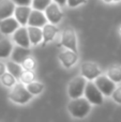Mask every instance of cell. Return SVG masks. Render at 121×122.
<instances>
[{"label":"cell","mask_w":121,"mask_h":122,"mask_svg":"<svg viewBox=\"0 0 121 122\" xmlns=\"http://www.w3.org/2000/svg\"><path fill=\"white\" fill-rule=\"evenodd\" d=\"M107 76L115 82H121V66L113 65L107 71Z\"/></svg>","instance_id":"cell-20"},{"label":"cell","mask_w":121,"mask_h":122,"mask_svg":"<svg viewBox=\"0 0 121 122\" xmlns=\"http://www.w3.org/2000/svg\"><path fill=\"white\" fill-rule=\"evenodd\" d=\"M15 3L12 0H1L0 1V20L11 17L15 12Z\"/></svg>","instance_id":"cell-15"},{"label":"cell","mask_w":121,"mask_h":122,"mask_svg":"<svg viewBox=\"0 0 121 122\" xmlns=\"http://www.w3.org/2000/svg\"><path fill=\"white\" fill-rule=\"evenodd\" d=\"M48 19H47L45 13H43V11H39V10H33L30 13L29 19H28V26H34V27H43L44 25H46Z\"/></svg>","instance_id":"cell-12"},{"label":"cell","mask_w":121,"mask_h":122,"mask_svg":"<svg viewBox=\"0 0 121 122\" xmlns=\"http://www.w3.org/2000/svg\"><path fill=\"white\" fill-rule=\"evenodd\" d=\"M19 27H20V24L17 21L16 18H13L12 16L0 20V32L5 36L14 33Z\"/></svg>","instance_id":"cell-9"},{"label":"cell","mask_w":121,"mask_h":122,"mask_svg":"<svg viewBox=\"0 0 121 122\" xmlns=\"http://www.w3.org/2000/svg\"><path fill=\"white\" fill-rule=\"evenodd\" d=\"M68 110L71 116L77 119H83L91 110V103L86 97H77L72 99V101L68 104Z\"/></svg>","instance_id":"cell-1"},{"label":"cell","mask_w":121,"mask_h":122,"mask_svg":"<svg viewBox=\"0 0 121 122\" xmlns=\"http://www.w3.org/2000/svg\"><path fill=\"white\" fill-rule=\"evenodd\" d=\"M31 51H30L29 47H24L20 45H17L16 47H13L12 54H11V59L17 63H23V61L27 57H29Z\"/></svg>","instance_id":"cell-14"},{"label":"cell","mask_w":121,"mask_h":122,"mask_svg":"<svg viewBox=\"0 0 121 122\" xmlns=\"http://www.w3.org/2000/svg\"><path fill=\"white\" fill-rule=\"evenodd\" d=\"M0 79H1V82L4 85V86L10 88V87H13L15 85L17 78L15 77L14 75H12L10 72H5V73H3L1 76H0Z\"/></svg>","instance_id":"cell-22"},{"label":"cell","mask_w":121,"mask_h":122,"mask_svg":"<svg viewBox=\"0 0 121 122\" xmlns=\"http://www.w3.org/2000/svg\"><path fill=\"white\" fill-rule=\"evenodd\" d=\"M5 72H6V66L3 64V63L0 62V76H1L3 73H5Z\"/></svg>","instance_id":"cell-29"},{"label":"cell","mask_w":121,"mask_h":122,"mask_svg":"<svg viewBox=\"0 0 121 122\" xmlns=\"http://www.w3.org/2000/svg\"><path fill=\"white\" fill-rule=\"evenodd\" d=\"M58 58L61 61L62 65H63L64 67H66V69H69V67H72L73 65L77 62V60H78V55H77L76 51H72V49L66 48L64 51H62L61 53L59 54Z\"/></svg>","instance_id":"cell-10"},{"label":"cell","mask_w":121,"mask_h":122,"mask_svg":"<svg viewBox=\"0 0 121 122\" xmlns=\"http://www.w3.org/2000/svg\"><path fill=\"white\" fill-rule=\"evenodd\" d=\"M26 87H27V89L29 90V92L31 93L32 95H38V94H40V93H42L43 90H44V85L39 81H35V80H33V81H31L30 84H28Z\"/></svg>","instance_id":"cell-21"},{"label":"cell","mask_w":121,"mask_h":122,"mask_svg":"<svg viewBox=\"0 0 121 122\" xmlns=\"http://www.w3.org/2000/svg\"><path fill=\"white\" fill-rule=\"evenodd\" d=\"M13 41L16 43L17 45H20L24 47H29L31 45L29 39V34H28V29L25 26L19 27L16 31L13 33Z\"/></svg>","instance_id":"cell-11"},{"label":"cell","mask_w":121,"mask_h":122,"mask_svg":"<svg viewBox=\"0 0 121 122\" xmlns=\"http://www.w3.org/2000/svg\"><path fill=\"white\" fill-rule=\"evenodd\" d=\"M55 2H57L58 4H59L60 6L64 5V4H66V0H54Z\"/></svg>","instance_id":"cell-30"},{"label":"cell","mask_w":121,"mask_h":122,"mask_svg":"<svg viewBox=\"0 0 121 122\" xmlns=\"http://www.w3.org/2000/svg\"><path fill=\"white\" fill-rule=\"evenodd\" d=\"M86 85H87V79L83 75L73 78L68 87V94L71 97V100L83 97L85 93Z\"/></svg>","instance_id":"cell-3"},{"label":"cell","mask_w":121,"mask_h":122,"mask_svg":"<svg viewBox=\"0 0 121 122\" xmlns=\"http://www.w3.org/2000/svg\"><path fill=\"white\" fill-rule=\"evenodd\" d=\"M103 1H105V2H111V1H114V0H103Z\"/></svg>","instance_id":"cell-31"},{"label":"cell","mask_w":121,"mask_h":122,"mask_svg":"<svg viewBox=\"0 0 121 122\" xmlns=\"http://www.w3.org/2000/svg\"><path fill=\"white\" fill-rule=\"evenodd\" d=\"M61 46L64 48L72 49V51L77 53V40H76V33L74 29L71 27H68L62 31L61 33Z\"/></svg>","instance_id":"cell-5"},{"label":"cell","mask_w":121,"mask_h":122,"mask_svg":"<svg viewBox=\"0 0 121 122\" xmlns=\"http://www.w3.org/2000/svg\"><path fill=\"white\" fill-rule=\"evenodd\" d=\"M84 95L92 105H101L103 103V95L104 94L101 92L100 89L96 87V85L92 82L91 80L88 81L86 85Z\"/></svg>","instance_id":"cell-4"},{"label":"cell","mask_w":121,"mask_h":122,"mask_svg":"<svg viewBox=\"0 0 121 122\" xmlns=\"http://www.w3.org/2000/svg\"><path fill=\"white\" fill-rule=\"evenodd\" d=\"M114 1H121V0H114Z\"/></svg>","instance_id":"cell-33"},{"label":"cell","mask_w":121,"mask_h":122,"mask_svg":"<svg viewBox=\"0 0 121 122\" xmlns=\"http://www.w3.org/2000/svg\"><path fill=\"white\" fill-rule=\"evenodd\" d=\"M6 70H8V72H10L12 75H14L16 78H19L24 71V67L20 63H17L12 60L11 62L6 63Z\"/></svg>","instance_id":"cell-19"},{"label":"cell","mask_w":121,"mask_h":122,"mask_svg":"<svg viewBox=\"0 0 121 122\" xmlns=\"http://www.w3.org/2000/svg\"><path fill=\"white\" fill-rule=\"evenodd\" d=\"M31 11L32 10L30 5H16L14 15L17 21L20 24V26H26L28 24V19H29Z\"/></svg>","instance_id":"cell-13"},{"label":"cell","mask_w":121,"mask_h":122,"mask_svg":"<svg viewBox=\"0 0 121 122\" xmlns=\"http://www.w3.org/2000/svg\"><path fill=\"white\" fill-rule=\"evenodd\" d=\"M13 51V44L9 39H3L0 41V59L8 58L11 56Z\"/></svg>","instance_id":"cell-18"},{"label":"cell","mask_w":121,"mask_h":122,"mask_svg":"<svg viewBox=\"0 0 121 122\" xmlns=\"http://www.w3.org/2000/svg\"><path fill=\"white\" fill-rule=\"evenodd\" d=\"M45 15H46L49 23L55 24V25L59 24L62 20V17H63V13H62L60 5L57 2H51L45 9Z\"/></svg>","instance_id":"cell-8"},{"label":"cell","mask_w":121,"mask_h":122,"mask_svg":"<svg viewBox=\"0 0 121 122\" xmlns=\"http://www.w3.org/2000/svg\"><path fill=\"white\" fill-rule=\"evenodd\" d=\"M34 78H35V75H34V73L32 71H30V70H24L23 73H21L20 77H19V79L21 80V82L23 84H30L31 81H33Z\"/></svg>","instance_id":"cell-23"},{"label":"cell","mask_w":121,"mask_h":122,"mask_svg":"<svg viewBox=\"0 0 121 122\" xmlns=\"http://www.w3.org/2000/svg\"><path fill=\"white\" fill-rule=\"evenodd\" d=\"M119 32H120V34H121V26H120V29H119Z\"/></svg>","instance_id":"cell-32"},{"label":"cell","mask_w":121,"mask_h":122,"mask_svg":"<svg viewBox=\"0 0 121 122\" xmlns=\"http://www.w3.org/2000/svg\"><path fill=\"white\" fill-rule=\"evenodd\" d=\"M111 97H113V100L116 103L121 104V87L116 88L115 90H114L113 94H111Z\"/></svg>","instance_id":"cell-26"},{"label":"cell","mask_w":121,"mask_h":122,"mask_svg":"<svg viewBox=\"0 0 121 122\" xmlns=\"http://www.w3.org/2000/svg\"><path fill=\"white\" fill-rule=\"evenodd\" d=\"M86 2H87V0H66V4L70 8H76V6L86 3Z\"/></svg>","instance_id":"cell-27"},{"label":"cell","mask_w":121,"mask_h":122,"mask_svg":"<svg viewBox=\"0 0 121 122\" xmlns=\"http://www.w3.org/2000/svg\"><path fill=\"white\" fill-rule=\"evenodd\" d=\"M81 73L87 80H93L101 75L102 71L100 70V67L96 63L88 61V62H85L81 64Z\"/></svg>","instance_id":"cell-7"},{"label":"cell","mask_w":121,"mask_h":122,"mask_svg":"<svg viewBox=\"0 0 121 122\" xmlns=\"http://www.w3.org/2000/svg\"><path fill=\"white\" fill-rule=\"evenodd\" d=\"M51 3V0H32V8L39 11H45V9Z\"/></svg>","instance_id":"cell-24"},{"label":"cell","mask_w":121,"mask_h":122,"mask_svg":"<svg viewBox=\"0 0 121 122\" xmlns=\"http://www.w3.org/2000/svg\"><path fill=\"white\" fill-rule=\"evenodd\" d=\"M94 84L96 85L100 91L105 95V97H111L113 94L114 90L116 89L115 81L111 79L108 76L105 75H100L94 79Z\"/></svg>","instance_id":"cell-6"},{"label":"cell","mask_w":121,"mask_h":122,"mask_svg":"<svg viewBox=\"0 0 121 122\" xmlns=\"http://www.w3.org/2000/svg\"><path fill=\"white\" fill-rule=\"evenodd\" d=\"M33 97L24 84H15L9 93V99L16 104H26Z\"/></svg>","instance_id":"cell-2"},{"label":"cell","mask_w":121,"mask_h":122,"mask_svg":"<svg viewBox=\"0 0 121 122\" xmlns=\"http://www.w3.org/2000/svg\"><path fill=\"white\" fill-rule=\"evenodd\" d=\"M21 65H23L24 70H30V71H33L34 67H35V60H34L31 56H29V57H27L25 60L23 61Z\"/></svg>","instance_id":"cell-25"},{"label":"cell","mask_w":121,"mask_h":122,"mask_svg":"<svg viewBox=\"0 0 121 122\" xmlns=\"http://www.w3.org/2000/svg\"><path fill=\"white\" fill-rule=\"evenodd\" d=\"M28 34L31 45H38L43 41V30L40 27H34V26H28Z\"/></svg>","instance_id":"cell-17"},{"label":"cell","mask_w":121,"mask_h":122,"mask_svg":"<svg viewBox=\"0 0 121 122\" xmlns=\"http://www.w3.org/2000/svg\"><path fill=\"white\" fill-rule=\"evenodd\" d=\"M16 5H31L32 0H12Z\"/></svg>","instance_id":"cell-28"},{"label":"cell","mask_w":121,"mask_h":122,"mask_svg":"<svg viewBox=\"0 0 121 122\" xmlns=\"http://www.w3.org/2000/svg\"><path fill=\"white\" fill-rule=\"evenodd\" d=\"M43 41H42V44L43 46L47 44L48 42H51V41L55 39L56 34L58 33V28L56 27L55 24H51L48 23L46 25L43 26Z\"/></svg>","instance_id":"cell-16"}]
</instances>
